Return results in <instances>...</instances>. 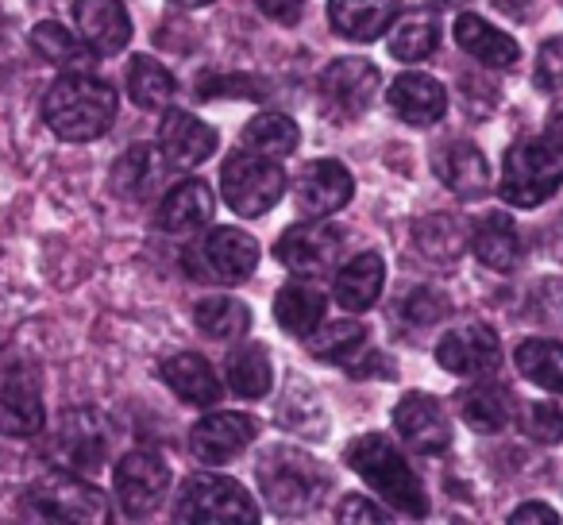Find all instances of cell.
<instances>
[{
    "mask_svg": "<svg viewBox=\"0 0 563 525\" xmlns=\"http://www.w3.org/2000/svg\"><path fill=\"white\" fill-rule=\"evenodd\" d=\"M43 120L58 140L89 143L109 132L112 120H117V94L86 70L66 74L43 97Z\"/></svg>",
    "mask_w": 563,
    "mask_h": 525,
    "instance_id": "1",
    "label": "cell"
},
{
    "mask_svg": "<svg viewBox=\"0 0 563 525\" xmlns=\"http://www.w3.org/2000/svg\"><path fill=\"white\" fill-rule=\"evenodd\" d=\"M563 186V135L560 132H540L525 135L506 151L501 163V201L517 205V209H537L544 205L555 189Z\"/></svg>",
    "mask_w": 563,
    "mask_h": 525,
    "instance_id": "2",
    "label": "cell"
},
{
    "mask_svg": "<svg viewBox=\"0 0 563 525\" xmlns=\"http://www.w3.org/2000/svg\"><path fill=\"white\" fill-rule=\"evenodd\" d=\"M255 475H258V491H263L266 506L274 510L278 517H301L321 502L324 479L321 463L313 460L309 452L290 445H274L258 456L255 463Z\"/></svg>",
    "mask_w": 563,
    "mask_h": 525,
    "instance_id": "3",
    "label": "cell"
},
{
    "mask_svg": "<svg viewBox=\"0 0 563 525\" xmlns=\"http://www.w3.org/2000/svg\"><path fill=\"white\" fill-rule=\"evenodd\" d=\"M347 463L355 468V475L386 499L394 510L409 517H424L429 514V494H424V483L417 479V471L409 468V460L378 433H367L360 437L352 448H347Z\"/></svg>",
    "mask_w": 563,
    "mask_h": 525,
    "instance_id": "4",
    "label": "cell"
},
{
    "mask_svg": "<svg viewBox=\"0 0 563 525\" xmlns=\"http://www.w3.org/2000/svg\"><path fill=\"white\" fill-rule=\"evenodd\" d=\"M24 510L43 522H78V525H101L109 522V502L97 486L70 471H51L35 479L32 491L24 494Z\"/></svg>",
    "mask_w": 563,
    "mask_h": 525,
    "instance_id": "5",
    "label": "cell"
},
{
    "mask_svg": "<svg viewBox=\"0 0 563 525\" xmlns=\"http://www.w3.org/2000/svg\"><path fill=\"white\" fill-rule=\"evenodd\" d=\"M220 186H224L228 209L240 212V217H258V212H271L282 201L286 171L278 166V158L255 155V151H235L224 163Z\"/></svg>",
    "mask_w": 563,
    "mask_h": 525,
    "instance_id": "6",
    "label": "cell"
},
{
    "mask_svg": "<svg viewBox=\"0 0 563 525\" xmlns=\"http://www.w3.org/2000/svg\"><path fill=\"white\" fill-rule=\"evenodd\" d=\"M178 522H209V525H255L258 506L251 502V494L243 491L235 479L224 475H194L181 486L178 510H174Z\"/></svg>",
    "mask_w": 563,
    "mask_h": 525,
    "instance_id": "7",
    "label": "cell"
},
{
    "mask_svg": "<svg viewBox=\"0 0 563 525\" xmlns=\"http://www.w3.org/2000/svg\"><path fill=\"white\" fill-rule=\"evenodd\" d=\"M166 486H170V463L151 448H135L117 463V499L124 514H155L158 502L166 499Z\"/></svg>",
    "mask_w": 563,
    "mask_h": 525,
    "instance_id": "8",
    "label": "cell"
},
{
    "mask_svg": "<svg viewBox=\"0 0 563 525\" xmlns=\"http://www.w3.org/2000/svg\"><path fill=\"white\" fill-rule=\"evenodd\" d=\"M109 422L97 409H70L58 425V437L51 445L55 460L70 471H97L109 460Z\"/></svg>",
    "mask_w": 563,
    "mask_h": 525,
    "instance_id": "9",
    "label": "cell"
},
{
    "mask_svg": "<svg viewBox=\"0 0 563 525\" xmlns=\"http://www.w3.org/2000/svg\"><path fill=\"white\" fill-rule=\"evenodd\" d=\"M278 263L282 267H290L294 275H324V271L332 267L340 259V251H344V240H340V232L332 225H324V220H309V225H294L290 232H282L278 240Z\"/></svg>",
    "mask_w": 563,
    "mask_h": 525,
    "instance_id": "10",
    "label": "cell"
},
{
    "mask_svg": "<svg viewBox=\"0 0 563 525\" xmlns=\"http://www.w3.org/2000/svg\"><path fill=\"white\" fill-rule=\"evenodd\" d=\"M437 363L452 375H490L501 363L498 332L490 325H460V329L444 332V340L437 344Z\"/></svg>",
    "mask_w": 563,
    "mask_h": 525,
    "instance_id": "11",
    "label": "cell"
},
{
    "mask_svg": "<svg viewBox=\"0 0 563 525\" xmlns=\"http://www.w3.org/2000/svg\"><path fill=\"white\" fill-rule=\"evenodd\" d=\"M394 429L406 437L409 448L424 456H440L452 445V425H448V414L432 394H406L394 409Z\"/></svg>",
    "mask_w": 563,
    "mask_h": 525,
    "instance_id": "12",
    "label": "cell"
},
{
    "mask_svg": "<svg viewBox=\"0 0 563 525\" xmlns=\"http://www.w3.org/2000/svg\"><path fill=\"white\" fill-rule=\"evenodd\" d=\"M258 437V422L251 414H209L194 425L189 433V448L201 463H228L232 456H240L251 440Z\"/></svg>",
    "mask_w": 563,
    "mask_h": 525,
    "instance_id": "13",
    "label": "cell"
},
{
    "mask_svg": "<svg viewBox=\"0 0 563 525\" xmlns=\"http://www.w3.org/2000/svg\"><path fill=\"white\" fill-rule=\"evenodd\" d=\"M378 86H383V78H378V70L367 63V58H336V63L321 74L324 101L336 105V109L347 112V117L367 112L378 97Z\"/></svg>",
    "mask_w": 563,
    "mask_h": 525,
    "instance_id": "14",
    "label": "cell"
},
{
    "mask_svg": "<svg viewBox=\"0 0 563 525\" xmlns=\"http://www.w3.org/2000/svg\"><path fill=\"white\" fill-rule=\"evenodd\" d=\"M201 255L205 275L220 278V283H243L258 267V240L251 232H243V228H217L205 240Z\"/></svg>",
    "mask_w": 563,
    "mask_h": 525,
    "instance_id": "15",
    "label": "cell"
},
{
    "mask_svg": "<svg viewBox=\"0 0 563 525\" xmlns=\"http://www.w3.org/2000/svg\"><path fill=\"white\" fill-rule=\"evenodd\" d=\"M355 194L352 171L336 158H321V163H309L298 178V205L309 217H329L340 212Z\"/></svg>",
    "mask_w": 563,
    "mask_h": 525,
    "instance_id": "16",
    "label": "cell"
},
{
    "mask_svg": "<svg viewBox=\"0 0 563 525\" xmlns=\"http://www.w3.org/2000/svg\"><path fill=\"white\" fill-rule=\"evenodd\" d=\"M158 151H163V158L170 166L189 171V166H201L217 151V132L197 117H189V112L170 109L163 117V128H158Z\"/></svg>",
    "mask_w": 563,
    "mask_h": 525,
    "instance_id": "17",
    "label": "cell"
},
{
    "mask_svg": "<svg viewBox=\"0 0 563 525\" xmlns=\"http://www.w3.org/2000/svg\"><path fill=\"white\" fill-rule=\"evenodd\" d=\"M43 394L27 371H12L0 383V433L4 437H35L43 429Z\"/></svg>",
    "mask_w": 563,
    "mask_h": 525,
    "instance_id": "18",
    "label": "cell"
},
{
    "mask_svg": "<svg viewBox=\"0 0 563 525\" xmlns=\"http://www.w3.org/2000/svg\"><path fill=\"white\" fill-rule=\"evenodd\" d=\"M74 20L78 32L97 55H117L132 40V20L120 0H78L74 4Z\"/></svg>",
    "mask_w": 563,
    "mask_h": 525,
    "instance_id": "19",
    "label": "cell"
},
{
    "mask_svg": "<svg viewBox=\"0 0 563 525\" xmlns=\"http://www.w3.org/2000/svg\"><path fill=\"white\" fill-rule=\"evenodd\" d=\"M386 101H390V109L413 128L437 124L448 112L444 86H440L437 78H429V74H401V78H394Z\"/></svg>",
    "mask_w": 563,
    "mask_h": 525,
    "instance_id": "20",
    "label": "cell"
},
{
    "mask_svg": "<svg viewBox=\"0 0 563 525\" xmlns=\"http://www.w3.org/2000/svg\"><path fill=\"white\" fill-rule=\"evenodd\" d=\"M455 43H460L475 63L494 66V70H509V66L521 58V47H517L514 35H506L501 28H494L490 20L475 17V12L455 17Z\"/></svg>",
    "mask_w": 563,
    "mask_h": 525,
    "instance_id": "21",
    "label": "cell"
},
{
    "mask_svg": "<svg viewBox=\"0 0 563 525\" xmlns=\"http://www.w3.org/2000/svg\"><path fill=\"white\" fill-rule=\"evenodd\" d=\"M383 283H386L383 255H378V251H360L347 267H340L332 291H336L340 309H347V314H363V309H371L378 302Z\"/></svg>",
    "mask_w": 563,
    "mask_h": 525,
    "instance_id": "22",
    "label": "cell"
},
{
    "mask_svg": "<svg viewBox=\"0 0 563 525\" xmlns=\"http://www.w3.org/2000/svg\"><path fill=\"white\" fill-rule=\"evenodd\" d=\"M212 220V194L201 178H186L163 197L158 205V228L174 236L197 232Z\"/></svg>",
    "mask_w": 563,
    "mask_h": 525,
    "instance_id": "23",
    "label": "cell"
},
{
    "mask_svg": "<svg viewBox=\"0 0 563 525\" xmlns=\"http://www.w3.org/2000/svg\"><path fill=\"white\" fill-rule=\"evenodd\" d=\"M401 0H332L329 20L344 40L371 43L394 24Z\"/></svg>",
    "mask_w": 563,
    "mask_h": 525,
    "instance_id": "24",
    "label": "cell"
},
{
    "mask_svg": "<svg viewBox=\"0 0 563 525\" xmlns=\"http://www.w3.org/2000/svg\"><path fill=\"white\" fill-rule=\"evenodd\" d=\"M437 174H440V182L460 197H483L486 189H490V171H486L483 151L467 140H455L440 151Z\"/></svg>",
    "mask_w": 563,
    "mask_h": 525,
    "instance_id": "25",
    "label": "cell"
},
{
    "mask_svg": "<svg viewBox=\"0 0 563 525\" xmlns=\"http://www.w3.org/2000/svg\"><path fill=\"white\" fill-rule=\"evenodd\" d=\"M163 379L181 402H194V406H212V402H220V391H224L212 363L197 352H181L174 360H166Z\"/></svg>",
    "mask_w": 563,
    "mask_h": 525,
    "instance_id": "26",
    "label": "cell"
},
{
    "mask_svg": "<svg viewBox=\"0 0 563 525\" xmlns=\"http://www.w3.org/2000/svg\"><path fill=\"white\" fill-rule=\"evenodd\" d=\"M163 174H166L163 151L151 147V143H135V147H128L124 155H120V163L112 166V189H117L120 197H128V201H143V197H151L158 189Z\"/></svg>",
    "mask_w": 563,
    "mask_h": 525,
    "instance_id": "27",
    "label": "cell"
},
{
    "mask_svg": "<svg viewBox=\"0 0 563 525\" xmlns=\"http://www.w3.org/2000/svg\"><path fill=\"white\" fill-rule=\"evenodd\" d=\"M467 240L475 259L490 271H514L521 263V236H517L514 220L501 217V212H490V217L478 220L467 232Z\"/></svg>",
    "mask_w": 563,
    "mask_h": 525,
    "instance_id": "28",
    "label": "cell"
},
{
    "mask_svg": "<svg viewBox=\"0 0 563 525\" xmlns=\"http://www.w3.org/2000/svg\"><path fill=\"white\" fill-rule=\"evenodd\" d=\"M324 314H329V298L321 294V286L313 283H290L282 286L278 298H274V317L286 332L294 337H313L324 325Z\"/></svg>",
    "mask_w": 563,
    "mask_h": 525,
    "instance_id": "29",
    "label": "cell"
},
{
    "mask_svg": "<svg viewBox=\"0 0 563 525\" xmlns=\"http://www.w3.org/2000/svg\"><path fill=\"white\" fill-rule=\"evenodd\" d=\"M460 414L475 433H501L514 417L509 394L494 383H475L460 394Z\"/></svg>",
    "mask_w": 563,
    "mask_h": 525,
    "instance_id": "30",
    "label": "cell"
},
{
    "mask_svg": "<svg viewBox=\"0 0 563 525\" xmlns=\"http://www.w3.org/2000/svg\"><path fill=\"white\" fill-rule=\"evenodd\" d=\"M224 375H228V386H232L240 398H263L274 383L271 356H266L258 344H240V348H232V356H228Z\"/></svg>",
    "mask_w": 563,
    "mask_h": 525,
    "instance_id": "31",
    "label": "cell"
},
{
    "mask_svg": "<svg viewBox=\"0 0 563 525\" xmlns=\"http://www.w3.org/2000/svg\"><path fill=\"white\" fill-rule=\"evenodd\" d=\"M32 47L40 51L47 63L70 66V70H86V66H93V55H97V51L89 47L81 35L66 32V28L55 24V20H43V24H35Z\"/></svg>",
    "mask_w": 563,
    "mask_h": 525,
    "instance_id": "32",
    "label": "cell"
},
{
    "mask_svg": "<svg viewBox=\"0 0 563 525\" xmlns=\"http://www.w3.org/2000/svg\"><path fill=\"white\" fill-rule=\"evenodd\" d=\"M298 140H301L298 124L290 117H282V112H263V117H255L243 128V147L266 158H286L298 147Z\"/></svg>",
    "mask_w": 563,
    "mask_h": 525,
    "instance_id": "33",
    "label": "cell"
},
{
    "mask_svg": "<svg viewBox=\"0 0 563 525\" xmlns=\"http://www.w3.org/2000/svg\"><path fill=\"white\" fill-rule=\"evenodd\" d=\"M309 352L324 363H352L367 352V329L360 321H332L321 325V329L309 337Z\"/></svg>",
    "mask_w": 563,
    "mask_h": 525,
    "instance_id": "34",
    "label": "cell"
},
{
    "mask_svg": "<svg viewBox=\"0 0 563 525\" xmlns=\"http://www.w3.org/2000/svg\"><path fill=\"white\" fill-rule=\"evenodd\" d=\"M517 371L552 394H563V344L555 340H521L517 344Z\"/></svg>",
    "mask_w": 563,
    "mask_h": 525,
    "instance_id": "35",
    "label": "cell"
},
{
    "mask_svg": "<svg viewBox=\"0 0 563 525\" xmlns=\"http://www.w3.org/2000/svg\"><path fill=\"white\" fill-rule=\"evenodd\" d=\"M194 321H197V329H201L205 337L235 340V337H243V332L251 329V309L243 306L240 298H228V294H220V298L197 302Z\"/></svg>",
    "mask_w": 563,
    "mask_h": 525,
    "instance_id": "36",
    "label": "cell"
},
{
    "mask_svg": "<svg viewBox=\"0 0 563 525\" xmlns=\"http://www.w3.org/2000/svg\"><path fill=\"white\" fill-rule=\"evenodd\" d=\"M174 89L178 86H174V74L166 66H158L147 55L132 58V66H128V94H132V101L140 109H166Z\"/></svg>",
    "mask_w": 563,
    "mask_h": 525,
    "instance_id": "37",
    "label": "cell"
},
{
    "mask_svg": "<svg viewBox=\"0 0 563 525\" xmlns=\"http://www.w3.org/2000/svg\"><path fill=\"white\" fill-rule=\"evenodd\" d=\"M440 43V28L429 12H413V17H401L398 28L390 32V55L401 58V63H421L437 51Z\"/></svg>",
    "mask_w": 563,
    "mask_h": 525,
    "instance_id": "38",
    "label": "cell"
},
{
    "mask_svg": "<svg viewBox=\"0 0 563 525\" xmlns=\"http://www.w3.org/2000/svg\"><path fill=\"white\" fill-rule=\"evenodd\" d=\"M467 243V228L455 217H429L417 225V248L432 259V263H452Z\"/></svg>",
    "mask_w": 563,
    "mask_h": 525,
    "instance_id": "39",
    "label": "cell"
},
{
    "mask_svg": "<svg viewBox=\"0 0 563 525\" xmlns=\"http://www.w3.org/2000/svg\"><path fill=\"white\" fill-rule=\"evenodd\" d=\"M525 429L540 445H560L563 440V409L555 402H532L525 414Z\"/></svg>",
    "mask_w": 563,
    "mask_h": 525,
    "instance_id": "40",
    "label": "cell"
},
{
    "mask_svg": "<svg viewBox=\"0 0 563 525\" xmlns=\"http://www.w3.org/2000/svg\"><path fill=\"white\" fill-rule=\"evenodd\" d=\"M197 94H201L205 101H212V97H240V101H258L263 86H258L255 78H240V74H209V78H201Z\"/></svg>",
    "mask_w": 563,
    "mask_h": 525,
    "instance_id": "41",
    "label": "cell"
},
{
    "mask_svg": "<svg viewBox=\"0 0 563 525\" xmlns=\"http://www.w3.org/2000/svg\"><path fill=\"white\" fill-rule=\"evenodd\" d=\"M537 86L544 94H563V35L548 40L537 55Z\"/></svg>",
    "mask_w": 563,
    "mask_h": 525,
    "instance_id": "42",
    "label": "cell"
},
{
    "mask_svg": "<svg viewBox=\"0 0 563 525\" xmlns=\"http://www.w3.org/2000/svg\"><path fill=\"white\" fill-rule=\"evenodd\" d=\"M444 309H448V298H444V294H437V291H413L406 302H401V317H406V321H413V325L437 321Z\"/></svg>",
    "mask_w": 563,
    "mask_h": 525,
    "instance_id": "43",
    "label": "cell"
},
{
    "mask_svg": "<svg viewBox=\"0 0 563 525\" xmlns=\"http://www.w3.org/2000/svg\"><path fill=\"white\" fill-rule=\"evenodd\" d=\"M336 517H340V522H386V510L371 506V502L360 499V494H347V499L340 502Z\"/></svg>",
    "mask_w": 563,
    "mask_h": 525,
    "instance_id": "44",
    "label": "cell"
},
{
    "mask_svg": "<svg viewBox=\"0 0 563 525\" xmlns=\"http://www.w3.org/2000/svg\"><path fill=\"white\" fill-rule=\"evenodd\" d=\"M255 4H258V12H266V17L278 20V24H298L306 0H255Z\"/></svg>",
    "mask_w": 563,
    "mask_h": 525,
    "instance_id": "45",
    "label": "cell"
},
{
    "mask_svg": "<svg viewBox=\"0 0 563 525\" xmlns=\"http://www.w3.org/2000/svg\"><path fill=\"white\" fill-rule=\"evenodd\" d=\"M509 522H548V525H555V522H560V514H555L552 506H540V502H525V506H517L514 514H509Z\"/></svg>",
    "mask_w": 563,
    "mask_h": 525,
    "instance_id": "46",
    "label": "cell"
},
{
    "mask_svg": "<svg viewBox=\"0 0 563 525\" xmlns=\"http://www.w3.org/2000/svg\"><path fill=\"white\" fill-rule=\"evenodd\" d=\"M429 4H437V9H460V4H467V0H429Z\"/></svg>",
    "mask_w": 563,
    "mask_h": 525,
    "instance_id": "47",
    "label": "cell"
},
{
    "mask_svg": "<svg viewBox=\"0 0 563 525\" xmlns=\"http://www.w3.org/2000/svg\"><path fill=\"white\" fill-rule=\"evenodd\" d=\"M174 4H181V9H205V4H212V0H174Z\"/></svg>",
    "mask_w": 563,
    "mask_h": 525,
    "instance_id": "48",
    "label": "cell"
},
{
    "mask_svg": "<svg viewBox=\"0 0 563 525\" xmlns=\"http://www.w3.org/2000/svg\"><path fill=\"white\" fill-rule=\"evenodd\" d=\"M552 132H560V135H563V117H555V120H552Z\"/></svg>",
    "mask_w": 563,
    "mask_h": 525,
    "instance_id": "49",
    "label": "cell"
}]
</instances>
